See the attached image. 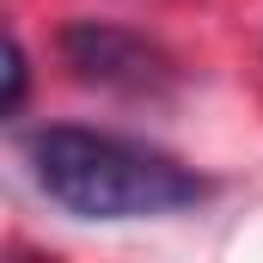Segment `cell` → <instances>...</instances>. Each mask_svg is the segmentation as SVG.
<instances>
[{
	"label": "cell",
	"instance_id": "obj_3",
	"mask_svg": "<svg viewBox=\"0 0 263 263\" xmlns=\"http://www.w3.org/2000/svg\"><path fill=\"white\" fill-rule=\"evenodd\" d=\"M18 104H25V49L12 37V49H6V110H18Z\"/></svg>",
	"mask_w": 263,
	"mask_h": 263
},
{
	"label": "cell",
	"instance_id": "obj_1",
	"mask_svg": "<svg viewBox=\"0 0 263 263\" xmlns=\"http://www.w3.org/2000/svg\"><path fill=\"white\" fill-rule=\"evenodd\" d=\"M37 190L80 214V220H147V214H178L208 196V178L178 165L159 147H141L129 135L49 123L25 141Z\"/></svg>",
	"mask_w": 263,
	"mask_h": 263
},
{
	"label": "cell",
	"instance_id": "obj_2",
	"mask_svg": "<svg viewBox=\"0 0 263 263\" xmlns=\"http://www.w3.org/2000/svg\"><path fill=\"white\" fill-rule=\"evenodd\" d=\"M62 55H67V67H73L86 86H110V92H159V86H172L165 49H153V43L135 37V31L98 25V18L67 25L62 31Z\"/></svg>",
	"mask_w": 263,
	"mask_h": 263
}]
</instances>
